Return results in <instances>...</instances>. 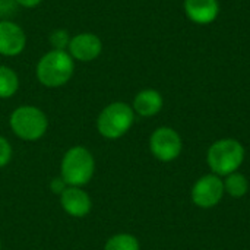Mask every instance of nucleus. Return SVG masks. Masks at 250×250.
<instances>
[{
  "label": "nucleus",
  "mask_w": 250,
  "mask_h": 250,
  "mask_svg": "<svg viewBox=\"0 0 250 250\" xmlns=\"http://www.w3.org/2000/svg\"><path fill=\"white\" fill-rule=\"evenodd\" d=\"M246 149L243 144L234 138H223L212 142L207 151V164L211 173L226 177L243 166Z\"/></svg>",
  "instance_id": "1"
},
{
  "label": "nucleus",
  "mask_w": 250,
  "mask_h": 250,
  "mask_svg": "<svg viewBox=\"0 0 250 250\" xmlns=\"http://www.w3.org/2000/svg\"><path fill=\"white\" fill-rule=\"evenodd\" d=\"M75 72V60L67 50H50L37 63V79L47 88L66 85Z\"/></svg>",
  "instance_id": "2"
},
{
  "label": "nucleus",
  "mask_w": 250,
  "mask_h": 250,
  "mask_svg": "<svg viewBox=\"0 0 250 250\" xmlns=\"http://www.w3.org/2000/svg\"><path fill=\"white\" fill-rule=\"evenodd\" d=\"M95 173V160L89 149L76 145L66 151L60 164V176L69 186L83 188Z\"/></svg>",
  "instance_id": "3"
},
{
  "label": "nucleus",
  "mask_w": 250,
  "mask_h": 250,
  "mask_svg": "<svg viewBox=\"0 0 250 250\" xmlns=\"http://www.w3.org/2000/svg\"><path fill=\"white\" fill-rule=\"evenodd\" d=\"M133 123V108L123 101H116L101 110L97 119V129L103 138L113 141L125 136L130 130Z\"/></svg>",
  "instance_id": "4"
},
{
  "label": "nucleus",
  "mask_w": 250,
  "mask_h": 250,
  "mask_svg": "<svg viewBox=\"0 0 250 250\" xmlns=\"http://www.w3.org/2000/svg\"><path fill=\"white\" fill-rule=\"evenodd\" d=\"M9 125L19 139L34 142L45 135L48 129V119L45 113L35 105H21L10 114Z\"/></svg>",
  "instance_id": "5"
},
{
  "label": "nucleus",
  "mask_w": 250,
  "mask_h": 250,
  "mask_svg": "<svg viewBox=\"0 0 250 250\" xmlns=\"http://www.w3.org/2000/svg\"><path fill=\"white\" fill-rule=\"evenodd\" d=\"M149 151L161 163H171L177 160L183 151L180 133L168 126L157 127L149 136Z\"/></svg>",
  "instance_id": "6"
},
{
  "label": "nucleus",
  "mask_w": 250,
  "mask_h": 250,
  "mask_svg": "<svg viewBox=\"0 0 250 250\" xmlns=\"http://www.w3.org/2000/svg\"><path fill=\"white\" fill-rule=\"evenodd\" d=\"M224 182L223 177L208 173L201 176L192 186L190 190V199L193 205L202 209H211L215 208L224 198Z\"/></svg>",
  "instance_id": "7"
},
{
  "label": "nucleus",
  "mask_w": 250,
  "mask_h": 250,
  "mask_svg": "<svg viewBox=\"0 0 250 250\" xmlns=\"http://www.w3.org/2000/svg\"><path fill=\"white\" fill-rule=\"evenodd\" d=\"M103 51V41L97 34L92 32H81L70 38L67 53L73 60L78 62H92L100 57Z\"/></svg>",
  "instance_id": "8"
},
{
  "label": "nucleus",
  "mask_w": 250,
  "mask_h": 250,
  "mask_svg": "<svg viewBox=\"0 0 250 250\" xmlns=\"http://www.w3.org/2000/svg\"><path fill=\"white\" fill-rule=\"evenodd\" d=\"M26 45V34L16 23L9 19L0 21V54L7 57L19 56Z\"/></svg>",
  "instance_id": "9"
},
{
  "label": "nucleus",
  "mask_w": 250,
  "mask_h": 250,
  "mask_svg": "<svg viewBox=\"0 0 250 250\" xmlns=\"http://www.w3.org/2000/svg\"><path fill=\"white\" fill-rule=\"evenodd\" d=\"M60 205L63 211L73 218H83L92 209L91 196L78 186H69L60 195Z\"/></svg>",
  "instance_id": "10"
},
{
  "label": "nucleus",
  "mask_w": 250,
  "mask_h": 250,
  "mask_svg": "<svg viewBox=\"0 0 250 250\" xmlns=\"http://www.w3.org/2000/svg\"><path fill=\"white\" fill-rule=\"evenodd\" d=\"M188 18L198 25L212 23L220 13L218 0H185Z\"/></svg>",
  "instance_id": "11"
},
{
  "label": "nucleus",
  "mask_w": 250,
  "mask_h": 250,
  "mask_svg": "<svg viewBox=\"0 0 250 250\" xmlns=\"http://www.w3.org/2000/svg\"><path fill=\"white\" fill-rule=\"evenodd\" d=\"M163 105H164L163 95L157 89L146 88L135 95L132 108L135 114L141 117H154L163 110Z\"/></svg>",
  "instance_id": "12"
},
{
  "label": "nucleus",
  "mask_w": 250,
  "mask_h": 250,
  "mask_svg": "<svg viewBox=\"0 0 250 250\" xmlns=\"http://www.w3.org/2000/svg\"><path fill=\"white\" fill-rule=\"evenodd\" d=\"M223 182H224L226 193L234 199H240V198L246 196L250 189L249 179L240 171H234V173L226 176L223 179Z\"/></svg>",
  "instance_id": "13"
},
{
  "label": "nucleus",
  "mask_w": 250,
  "mask_h": 250,
  "mask_svg": "<svg viewBox=\"0 0 250 250\" xmlns=\"http://www.w3.org/2000/svg\"><path fill=\"white\" fill-rule=\"evenodd\" d=\"M19 89L18 73L9 66L0 64V98L6 100L13 97Z\"/></svg>",
  "instance_id": "14"
},
{
  "label": "nucleus",
  "mask_w": 250,
  "mask_h": 250,
  "mask_svg": "<svg viewBox=\"0 0 250 250\" xmlns=\"http://www.w3.org/2000/svg\"><path fill=\"white\" fill-rule=\"evenodd\" d=\"M104 250H141V243L133 234L119 233L105 242Z\"/></svg>",
  "instance_id": "15"
},
{
  "label": "nucleus",
  "mask_w": 250,
  "mask_h": 250,
  "mask_svg": "<svg viewBox=\"0 0 250 250\" xmlns=\"http://www.w3.org/2000/svg\"><path fill=\"white\" fill-rule=\"evenodd\" d=\"M70 35L66 29H54L50 34V44L53 50H67L70 42Z\"/></svg>",
  "instance_id": "16"
},
{
  "label": "nucleus",
  "mask_w": 250,
  "mask_h": 250,
  "mask_svg": "<svg viewBox=\"0 0 250 250\" xmlns=\"http://www.w3.org/2000/svg\"><path fill=\"white\" fill-rule=\"evenodd\" d=\"M12 145L9 144V141L3 136H0V168L6 167L10 160H12Z\"/></svg>",
  "instance_id": "17"
},
{
  "label": "nucleus",
  "mask_w": 250,
  "mask_h": 250,
  "mask_svg": "<svg viewBox=\"0 0 250 250\" xmlns=\"http://www.w3.org/2000/svg\"><path fill=\"white\" fill-rule=\"evenodd\" d=\"M69 188V185L63 180V177L60 176V177H54L51 182H50V190L54 193V195H62L66 189Z\"/></svg>",
  "instance_id": "18"
},
{
  "label": "nucleus",
  "mask_w": 250,
  "mask_h": 250,
  "mask_svg": "<svg viewBox=\"0 0 250 250\" xmlns=\"http://www.w3.org/2000/svg\"><path fill=\"white\" fill-rule=\"evenodd\" d=\"M18 7V3L15 0H0V16H9L12 15Z\"/></svg>",
  "instance_id": "19"
},
{
  "label": "nucleus",
  "mask_w": 250,
  "mask_h": 250,
  "mask_svg": "<svg viewBox=\"0 0 250 250\" xmlns=\"http://www.w3.org/2000/svg\"><path fill=\"white\" fill-rule=\"evenodd\" d=\"M18 3V6H22V7H26V9H31V7H35L38 6L42 0H15Z\"/></svg>",
  "instance_id": "20"
},
{
  "label": "nucleus",
  "mask_w": 250,
  "mask_h": 250,
  "mask_svg": "<svg viewBox=\"0 0 250 250\" xmlns=\"http://www.w3.org/2000/svg\"><path fill=\"white\" fill-rule=\"evenodd\" d=\"M0 250H1V240H0Z\"/></svg>",
  "instance_id": "21"
}]
</instances>
